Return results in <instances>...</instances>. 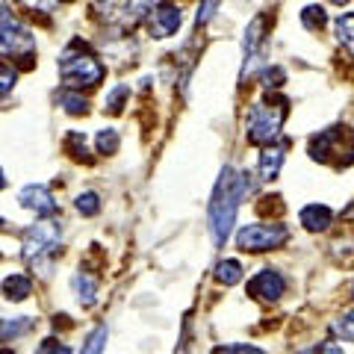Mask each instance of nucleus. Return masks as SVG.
I'll list each match as a JSON object with an SVG mask.
<instances>
[{"label":"nucleus","instance_id":"f257e3e1","mask_svg":"<svg viewBox=\"0 0 354 354\" xmlns=\"http://www.w3.org/2000/svg\"><path fill=\"white\" fill-rule=\"evenodd\" d=\"M248 192H251L248 174L225 165L213 189V201H209V236H213L216 248H221L227 242L230 230H234V221H236V209Z\"/></svg>","mask_w":354,"mask_h":354},{"label":"nucleus","instance_id":"f03ea898","mask_svg":"<svg viewBox=\"0 0 354 354\" xmlns=\"http://www.w3.org/2000/svg\"><path fill=\"white\" fill-rule=\"evenodd\" d=\"M57 68H59V77H62V83L71 88V92H80V88H95L97 83L104 80V65L101 59L92 53V48H88L86 41L80 39H74L65 44V50L59 53V62H57Z\"/></svg>","mask_w":354,"mask_h":354},{"label":"nucleus","instance_id":"7ed1b4c3","mask_svg":"<svg viewBox=\"0 0 354 354\" xmlns=\"http://www.w3.org/2000/svg\"><path fill=\"white\" fill-rule=\"evenodd\" d=\"M286 113H290L286 97H266V101L254 104L248 109V118H245V139H248V145H266V148H269L272 142L281 136Z\"/></svg>","mask_w":354,"mask_h":354},{"label":"nucleus","instance_id":"20e7f679","mask_svg":"<svg viewBox=\"0 0 354 354\" xmlns=\"http://www.w3.org/2000/svg\"><path fill=\"white\" fill-rule=\"evenodd\" d=\"M0 57L12 59L21 68H30L32 57H36V36H32V30L21 24L6 6H0Z\"/></svg>","mask_w":354,"mask_h":354},{"label":"nucleus","instance_id":"39448f33","mask_svg":"<svg viewBox=\"0 0 354 354\" xmlns=\"http://www.w3.org/2000/svg\"><path fill=\"white\" fill-rule=\"evenodd\" d=\"M310 157L316 162L348 169L354 162V133L348 127H328L310 139Z\"/></svg>","mask_w":354,"mask_h":354},{"label":"nucleus","instance_id":"423d86ee","mask_svg":"<svg viewBox=\"0 0 354 354\" xmlns=\"http://www.w3.org/2000/svg\"><path fill=\"white\" fill-rule=\"evenodd\" d=\"M62 230L57 221H41V225H32L24 230V239H21V248H24V260L36 269L39 274L48 278L50 269V254L59 248Z\"/></svg>","mask_w":354,"mask_h":354},{"label":"nucleus","instance_id":"0eeeda50","mask_svg":"<svg viewBox=\"0 0 354 354\" xmlns=\"http://www.w3.org/2000/svg\"><path fill=\"white\" fill-rule=\"evenodd\" d=\"M290 239V230L278 221H266V225H245L236 234V248L245 254H260V251H274Z\"/></svg>","mask_w":354,"mask_h":354},{"label":"nucleus","instance_id":"6e6552de","mask_svg":"<svg viewBox=\"0 0 354 354\" xmlns=\"http://www.w3.org/2000/svg\"><path fill=\"white\" fill-rule=\"evenodd\" d=\"M263 32H266V15H257L248 24L245 30V41H242V71H239V80L245 83L248 74L254 71V65H257V57H260V44H263Z\"/></svg>","mask_w":354,"mask_h":354},{"label":"nucleus","instance_id":"1a4fd4ad","mask_svg":"<svg viewBox=\"0 0 354 354\" xmlns=\"http://www.w3.org/2000/svg\"><path fill=\"white\" fill-rule=\"evenodd\" d=\"M248 292L254 298H260V301L272 304V301H278V298L286 292V278L278 269H263V272H257L248 281Z\"/></svg>","mask_w":354,"mask_h":354},{"label":"nucleus","instance_id":"9d476101","mask_svg":"<svg viewBox=\"0 0 354 354\" xmlns=\"http://www.w3.org/2000/svg\"><path fill=\"white\" fill-rule=\"evenodd\" d=\"M180 27V6L174 3H160L148 12V32L153 39H169Z\"/></svg>","mask_w":354,"mask_h":354},{"label":"nucleus","instance_id":"9b49d317","mask_svg":"<svg viewBox=\"0 0 354 354\" xmlns=\"http://www.w3.org/2000/svg\"><path fill=\"white\" fill-rule=\"evenodd\" d=\"M18 201L24 209H30V213L36 216H53L57 213V201H53V195L48 192V186L41 183H32V186H24L18 195Z\"/></svg>","mask_w":354,"mask_h":354},{"label":"nucleus","instance_id":"f8f14e48","mask_svg":"<svg viewBox=\"0 0 354 354\" xmlns=\"http://www.w3.org/2000/svg\"><path fill=\"white\" fill-rule=\"evenodd\" d=\"M298 218H301V225L310 230V234H322V230L330 227L334 213H330V207H325V204H307L301 213H298Z\"/></svg>","mask_w":354,"mask_h":354},{"label":"nucleus","instance_id":"ddd939ff","mask_svg":"<svg viewBox=\"0 0 354 354\" xmlns=\"http://www.w3.org/2000/svg\"><path fill=\"white\" fill-rule=\"evenodd\" d=\"M281 165H283V145H269L260 153V165H257L260 180H274Z\"/></svg>","mask_w":354,"mask_h":354},{"label":"nucleus","instance_id":"4468645a","mask_svg":"<svg viewBox=\"0 0 354 354\" xmlns=\"http://www.w3.org/2000/svg\"><path fill=\"white\" fill-rule=\"evenodd\" d=\"M36 319L30 316H15V319H0V342H12L18 337H24L32 330Z\"/></svg>","mask_w":354,"mask_h":354},{"label":"nucleus","instance_id":"2eb2a0df","mask_svg":"<svg viewBox=\"0 0 354 354\" xmlns=\"http://www.w3.org/2000/svg\"><path fill=\"white\" fill-rule=\"evenodd\" d=\"M71 286H74L77 301H80L83 307H92L97 301V283H95V278H88L86 272H77L71 278Z\"/></svg>","mask_w":354,"mask_h":354},{"label":"nucleus","instance_id":"dca6fc26","mask_svg":"<svg viewBox=\"0 0 354 354\" xmlns=\"http://www.w3.org/2000/svg\"><path fill=\"white\" fill-rule=\"evenodd\" d=\"M32 292V281L27 278V274H9V278L3 281V295L9 298V301H24V298Z\"/></svg>","mask_w":354,"mask_h":354},{"label":"nucleus","instance_id":"f3484780","mask_svg":"<svg viewBox=\"0 0 354 354\" xmlns=\"http://www.w3.org/2000/svg\"><path fill=\"white\" fill-rule=\"evenodd\" d=\"M334 30H337V41L354 57V12L339 15V18L334 21Z\"/></svg>","mask_w":354,"mask_h":354},{"label":"nucleus","instance_id":"a211bd4d","mask_svg":"<svg viewBox=\"0 0 354 354\" xmlns=\"http://www.w3.org/2000/svg\"><path fill=\"white\" fill-rule=\"evenodd\" d=\"M127 97H130V86H127V83H118L113 92L104 97V109H106V113H113V115H118L121 109H124Z\"/></svg>","mask_w":354,"mask_h":354},{"label":"nucleus","instance_id":"6ab92c4d","mask_svg":"<svg viewBox=\"0 0 354 354\" xmlns=\"http://www.w3.org/2000/svg\"><path fill=\"white\" fill-rule=\"evenodd\" d=\"M59 106H65V113H71V115H86L88 113V101L83 95L71 92V88H65V92L59 95Z\"/></svg>","mask_w":354,"mask_h":354},{"label":"nucleus","instance_id":"aec40b11","mask_svg":"<svg viewBox=\"0 0 354 354\" xmlns=\"http://www.w3.org/2000/svg\"><path fill=\"white\" fill-rule=\"evenodd\" d=\"M65 151H68L74 160H80V162H92V157H88V148H86V136H83V133H77V130L65 136Z\"/></svg>","mask_w":354,"mask_h":354},{"label":"nucleus","instance_id":"412c9836","mask_svg":"<svg viewBox=\"0 0 354 354\" xmlns=\"http://www.w3.org/2000/svg\"><path fill=\"white\" fill-rule=\"evenodd\" d=\"M301 24H304L310 32L322 30V27L328 24V15H325V9H322V6H316V3L304 6V12H301Z\"/></svg>","mask_w":354,"mask_h":354},{"label":"nucleus","instance_id":"4be33fe9","mask_svg":"<svg viewBox=\"0 0 354 354\" xmlns=\"http://www.w3.org/2000/svg\"><path fill=\"white\" fill-rule=\"evenodd\" d=\"M97 153H104V157H113V153L118 151V145H121V139H118V130H113V127H104L101 133H97Z\"/></svg>","mask_w":354,"mask_h":354},{"label":"nucleus","instance_id":"5701e85b","mask_svg":"<svg viewBox=\"0 0 354 354\" xmlns=\"http://www.w3.org/2000/svg\"><path fill=\"white\" fill-rule=\"evenodd\" d=\"M216 278L225 283V286H234L242 281V266L236 260H225V263H218V269H216Z\"/></svg>","mask_w":354,"mask_h":354},{"label":"nucleus","instance_id":"b1692460","mask_svg":"<svg viewBox=\"0 0 354 354\" xmlns=\"http://www.w3.org/2000/svg\"><path fill=\"white\" fill-rule=\"evenodd\" d=\"M104 348H106V328H104V325H97L92 334L86 337L80 354H104Z\"/></svg>","mask_w":354,"mask_h":354},{"label":"nucleus","instance_id":"393cba45","mask_svg":"<svg viewBox=\"0 0 354 354\" xmlns=\"http://www.w3.org/2000/svg\"><path fill=\"white\" fill-rule=\"evenodd\" d=\"M153 9V0H127L124 6V21H130V24H136V21L142 15H148Z\"/></svg>","mask_w":354,"mask_h":354},{"label":"nucleus","instance_id":"a878e982","mask_svg":"<svg viewBox=\"0 0 354 354\" xmlns=\"http://www.w3.org/2000/svg\"><path fill=\"white\" fill-rule=\"evenodd\" d=\"M77 213L80 216H97L101 213V198H97L95 192H83L80 198H77Z\"/></svg>","mask_w":354,"mask_h":354},{"label":"nucleus","instance_id":"bb28decb","mask_svg":"<svg viewBox=\"0 0 354 354\" xmlns=\"http://www.w3.org/2000/svg\"><path fill=\"white\" fill-rule=\"evenodd\" d=\"M18 80V68L9 62H0V97H6L9 92H12V86Z\"/></svg>","mask_w":354,"mask_h":354},{"label":"nucleus","instance_id":"cd10ccee","mask_svg":"<svg viewBox=\"0 0 354 354\" xmlns=\"http://www.w3.org/2000/svg\"><path fill=\"white\" fill-rule=\"evenodd\" d=\"M334 334L342 337L346 342H354V310L351 313H342L337 322H334Z\"/></svg>","mask_w":354,"mask_h":354},{"label":"nucleus","instance_id":"c85d7f7f","mask_svg":"<svg viewBox=\"0 0 354 354\" xmlns=\"http://www.w3.org/2000/svg\"><path fill=\"white\" fill-rule=\"evenodd\" d=\"M260 80H263L266 88H278V86H283V80H286V71L274 65V68H266V71H263Z\"/></svg>","mask_w":354,"mask_h":354},{"label":"nucleus","instance_id":"c756f323","mask_svg":"<svg viewBox=\"0 0 354 354\" xmlns=\"http://www.w3.org/2000/svg\"><path fill=\"white\" fill-rule=\"evenodd\" d=\"M218 3H221V0H201V9H198V15H195V24L198 27L207 24V21L213 18V12L218 9Z\"/></svg>","mask_w":354,"mask_h":354},{"label":"nucleus","instance_id":"7c9ffc66","mask_svg":"<svg viewBox=\"0 0 354 354\" xmlns=\"http://www.w3.org/2000/svg\"><path fill=\"white\" fill-rule=\"evenodd\" d=\"M36 354H71V348H68V346H62L59 339H44L41 346L36 348Z\"/></svg>","mask_w":354,"mask_h":354},{"label":"nucleus","instance_id":"2f4dec72","mask_svg":"<svg viewBox=\"0 0 354 354\" xmlns=\"http://www.w3.org/2000/svg\"><path fill=\"white\" fill-rule=\"evenodd\" d=\"M301 354H342V348L337 346L334 339H325V342H319V346L307 348V351H301Z\"/></svg>","mask_w":354,"mask_h":354},{"label":"nucleus","instance_id":"473e14b6","mask_svg":"<svg viewBox=\"0 0 354 354\" xmlns=\"http://www.w3.org/2000/svg\"><path fill=\"white\" fill-rule=\"evenodd\" d=\"M216 354H263V351L254 346H230V348H218Z\"/></svg>","mask_w":354,"mask_h":354},{"label":"nucleus","instance_id":"72a5a7b5","mask_svg":"<svg viewBox=\"0 0 354 354\" xmlns=\"http://www.w3.org/2000/svg\"><path fill=\"white\" fill-rule=\"evenodd\" d=\"M330 3H337V6H346V3H348V0H330Z\"/></svg>","mask_w":354,"mask_h":354},{"label":"nucleus","instance_id":"f704fd0d","mask_svg":"<svg viewBox=\"0 0 354 354\" xmlns=\"http://www.w3.org/2000/svg\"><path fill=\"white\" fill-rule=\"evenodd\" d=\"M3 183H6V180H3V171H0V189H3Z\"/></svg>","mask_w":354,"mask_h":354},{"label":"nucleus","instance_id":"c9c22d12","mask_svg":"<svg viewBox=\"0 0 354 354\" xmlns=\"http://www.w3.org/2000/svg\"><path fill=\"white\" fill-rule=\"evenodd\" d=\"M351 298H354V286H351Z\"/></svg>","mask_w":354,"mask_h":354},{"label":"nucleus","instance_id":"e433bc0d","mask_svg":"<svg viewBox=\"0 0 354 354\" xmlns=\"http://www.w3.org/2000/svg\"><path fill=\"white\" fill-rule=\"evenodd\" d=\"M59 3H68V0H59Z\"/></svg>","mask_w":354,"mask_h":354},{"label":"nucleus","instance_id":"4c0bfd02","mask_svg":"<svg viewBox=\"0 0 354 354\" xmlns=\"http://www.w3.org/2000/svg\"><path fill=\"white\" fill-rule=\"evenodd\" d=\"M0 227H3V221H0Z\"/></svg>","mask_w":354,"mask_h":354}]
</instances>
